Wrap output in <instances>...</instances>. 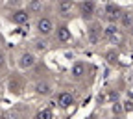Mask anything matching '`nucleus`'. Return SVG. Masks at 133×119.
Wrapping results in <instances>:
<instances>
[{
    "instance_id": "nucleus-19",
    "label": "nucleus",
    "mask_w": 133,
    "mask_h": 119,
    "mask_svg": "<svg viewBox=\"0 0 133 119\" xmlns=\"http://www.w3.org/2000/svg\"><path fill=\"white\" fill-rule=\"evenodd\" d=\"M131 36H133V24H131Z\"/></svg>"
},
{
    "instance_id": "nucleus-3",
    "label": "nucleus",
    "mask_w": 133,
    "mask_h": 119,
    "mask_svg": "<svg viewBox=\"0 0 133 119\" xmlns=\"http://www.w3.org/2000/svg\"><path fill=\"white\" fill-rule=\"evenodd\" d=\"M105 17H107V19L111 21V22H115L116 19H120V9L118 8H116V6H113V4H109L107 8H105Z\"/></svg>"
},
{
    "instance_id": "nucleus-15",
    "label": "nucleus",
    "mask_w": 133,
    "mask_h": 119,
    "mask_svg": "<svg viewBox=\"0 0 133 119\" xmlns=\"http://www.w3.org/2000/svg\"><path fill=\"white\" fill-rule=\"evenodd\" d=\"M35 47H37L39 50H44V48H46V43H44V41H37V43H35Z\"/></svg>"
},
{
    "instance_id": "nucleus-4",
    "label": "nucleus",
    "mask_w": 133,
    "mask_h": 119,
    "mask_svg": "<svg viewBox=\"0 0 133 119\" xmlns=\"http://www.w3.org/2000/svg\"><path fill=\"white\" fill-rule=\"evenodd\" d=\"M57 103H59L63 108H69V106L74 103V97H72V93L63 91V93H59V95H57Z\"/></svg>"
},
{
    "instance_id": "nucleus-10",
    "label": "nucleus",
    "mask_w": 133,
    "mask_h": 119,
    "mask_svg": "<svg viewBox=\"0 0 133 119\" xmlns=\"http://www.w3.org/2000/svg\"><path fill=\"white\" fill-rule=\"evenodd\" d=\"M41 9H43V2H41V0H31L30 6H28V11H31V13H39Z\"/></svg>"
},
{
    "instance_id": "nucleus-13",
    "label": "nucleus",
    "mask_w": 133,
    "mask_h": 119,
    "mask_svg": "<svg viewBox=\"0 0 133 119\" xmlns=\"http://www.w3.org/2000/svg\"><path fill=\"white\" fill-rule=\"evenodd\" d=\"M104 36H105V39H113V37H116V26H115V24H109V26L104 30Z\"/></svg>"
},
{
    "instance_id": "nucleus-8",
    "label": "nucleus",
    "mask_w": 133,
    "mask_h": 119,
    "mask_svg": "<svg viewBox=\"0 0 133 119\" xmlns=\"http://www.w3.org/2000/svg\"><path fill=\"white\" fill-rule=\"evenodd\" d=\"M92 11H94V4L92 2H83L81 4V15L83 17H91Z\"/></svg>"
},
{
    "instance_id": "nucleus-11",
    "label": "nucleus",
    "mask_w": 133,
    "mask_h": 119,
    "mask_svg": "<svg viewBox=\"0 0 133 119\" xmlns=\"http://www.w3.org/2000/svg\"><path fill=\"white\" fill-rule=\"evenodd\" d=\"M83 73H85V65H83V63H74V65H72V75H74L76 78L83 76Z\"/></svg>"
},
{
    "instance_id": "nucleus-2",
    "label": "nucleus",
    "mask_w": 133,
    "mask_h": 119,
    "mask_svg": "<svg viewBox=\"0 0 133 119\" xmlns=\"http://www.w3.org/2000/svg\"><path fill=\"white\" fill-rule=\"evenodd\" d=\"M19 65L22 67V69H30V67L35 65V56H33L31 52H24L19 60Z\"/></svg>"
},
{
    "instance_id": "nucleus-12",
    "label": "nucleus",
    "mask_w": 133,
    "mask_h": 119,
    "mask_svg": "<svg viewBox=\"0 0 133 119\" xmlns=\"http://www.w3.org/2000/svg\"><path fill=\"white\" fill-rule=\"evenodd\" d=\"M35 89H37L39 95H48V93H50V84H46V82H39L37 86H35Z\"/></svg>"
},
{
    "instance_id": "nucleus-5",
    "label": "nucleus",
    "mask_w": 133,
    "mask_h": 119,
    "mask_svg": "<svg viewBox=\"0 0 133 119\" xmlns=\"http://www.w3.org/2000/svg\"><path fill=\"white\" fill-rule=\"evenodd\" d=\"M28 21H30L28 11L19 9V11H15V13H13V22H15V24H26Z\"/></svg>"
},
{
    "instance_id": "nucleus-1",
    "label": "nucleus",
    "mask_w": 133,
    "mask_h": 119,
    "mask_svg": "<svg viewBox=\"0 0 133 119\" xmlns=\"http://www.w3.org/2000/svg\"><path fill=\"white\" fill-rule=\"evenodd\" d=\"M54 30V24L50 19H46V17H41V19L37 21V32L43 33V36H48L50 32Z\"/></svg>"
},
{
    "instance_id": "nucleus-16",
    "label": "nucleus",
    "mask_w": 133,
    "mask_h": 119,
    "mask_svg": "<svg viewBox=\"0 0 133 119\" xmlns=\"http://www.w3.org/2000/svg\"><path fill=\"white\" fill-rule=\"evenodd\" d=\"M115 58H116V54H115V52H109V54H107V60H109V63H115V61H116Z\"/></svg>"
},
{
    "instance_id": "nucleus-7",
    "label": "nucleus",
    "mask_w": 133,
    "mask_h": 119,
    "mask_svg": "<svg viewBox=\"0 0 133 119\" xmlns=\"http://www.w3.org/2000/svg\"><path fill=\"white\" fill-rule=\"evenodd\" d=\"M70 9H72V0H61L59 2V13L61 15L70 13Z\"/></svg>"
},
{
    "instance_id": "nucleus-17",
    "label": "nucleus",
    "mask_w": 133,
    "mask_h": 119,
    "mask_svg": "<svg viewBox=\"0 0 133 119\" xmlns=\"http://www.w3.org/2000/svg\"><path fill=\"white\" fill-rule=\"evenodd\" d=\"M113 112H115V114H122V106H120V104H115V106H113Z\"/></svg>"
},
{
    "instance_id": "nucleus-6",
    "label": "nucleus",
    "mask_w": 133,
    "mask_h": 119,
    "mask_svg": "<svg viewBox=\"0 0 133 119\" xmlns=\"http://www.w3.org/2000/svg\"><path fill=\"white\" fill-rule=\"evenodd\" d=\"M57 39L59 41H69L70 39V30L66 28V26H61V28H57Z\"/></svg>"
},
{
    "instance_id": "nucleus-18",
    "label": "nucleus",
    "mask_w": 133,
    "mask_h": 119,
    "mask_svg": "<svg viewBox=\"0 0 133 119\" xmlns=\"http://www.w3.org/2000/svg\"><path fill=\"white\" fill-rule=\"evenodd\" d=\"M2 63H4V56H2V54H0V65H2Z\"/></svg>"
},
{
    "instance_id": "nucleus-9",
    "label": "nucleus",
    "mask_w": 133,
    "mask_h": 119,
    "mask_svg": "<svg viewBox=\"0 0 133 119\" xmlns=\"http://www.w3.org/2000/svg\"><path fill=\"white\" fill-rule=\"evenodd\" d=\"M120 22L126 28H131L133 24V13H120Z\"/></svg>"
},
{
    "instance_id": "nucleus-14",
    "label": "nucleus",
    "mask_w": 133,
    "mask_h": 119,
    "mask_svg": "<svg viewBox=\"0 0 133 119\" xmlns=\"http://www.w3.org/2000/svg\"><path fill=\"white\" fill-rule=\"evenodd\" d=\"M37 117H39V119H43V117H52V112L43 110V112H39V114H37Z\"/></svg>"
}]
</instances>
